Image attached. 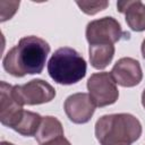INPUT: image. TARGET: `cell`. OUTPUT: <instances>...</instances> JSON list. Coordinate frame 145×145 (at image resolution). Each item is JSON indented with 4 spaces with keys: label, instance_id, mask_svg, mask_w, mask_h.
Wrapping results in <instances>:
<instances>
[{
    "label": "cell",
    "instance_id": "19",
    "mask_svg": "<svg viewBox=\"0 0 145 145\" xmlns=\"http://www.w3.org/2000/svg\"><path fill=\"white\" fill-rule=\"evenodd\" d=\"M0 145H14V144H11V143H9V142H1V144Z\"/></svg>",
    "mask_w": 145,
    "mask_h": 145
},
{
    "label": "cell",
    "instance_id": "16",
    "mask_svg": "<svg viewBox=\"0 0 145 145\" xmlns=\"http://www.w3.org/2000/svg\"><path fill=\"white\" fill-rule=\"evenodd\" d=\"M40 145H71V144L67 138H65L63 136H60V137H58L56 139H52L50 142H46V143L40 144Z\"/></svg>",
    "mask_w": 145,
    "mask_h": 145
},
{
    "label": "cell",
    "instance_id": "2",
    "mask_svg": "<svg viewBox=\"0 0 145 145\" xmlns=\"http://www.w3.org/2000/svg\"><path fill=\"white\" fill-rule=\"evenodd\" d=\"M140 135L142 125L130 113L104 114L95 123V136L100 145H131Z\"/></svg>",
    "mask_w": 145,
    "mask_h": 145
},
{
    "label": "cell",
    "instance_id": "9",
    "mask_svg": "<svg viewBox=\"0 0 145 145\" xmlns=\"http://www.w3.org/2000/svg\"><path fill=\"white\" fill-rule=\"evenodd\" d=\"M12 86L6 82L0 83V121L3 126L14 129L23 117L24 109L11 95Z\"/></svg>",
    "mask_w": 145,
    "mask_h": 145
},
{
    "label": "cell",
    "instance_id": "10",
    "mask_svg": "<svg viewBox=\"0 0 145 145\" xmlns=\"http://www.w3.org/2000/svg\"><path fill=\"white\" fill-rule=\"evenodd\" d=\"M118 11L125 15L127 25L135 32L145 31V5L139 0L117 2Z\"/></svg>",
    "mask_w": 145,
    "mask_h": 145
},
{
    "label": "cell",
    "instance_id": "14",
    "mask_svg": "<svg viewBox=\"0 0 145 145\" xmlns=\"http://www.w3.org/2000/svg\"><path fill=\"white\" fill-rule=\"evenodd\" d=\"M76 5L86 15H95L99 11L104 10L109 6V2L105 0H101V1H76Z\"/></svg>",
    "mask_w": 145,
    "mask_h": 145
},
{
    "label": "cell",
    "instance_id": "15",
    "mask_svg": "<svg viewBox=\"0 0 145 145\" xmlns=\"http://www.w3.org/2000/svg\"><path fill=\"white\" fill-rule=\"evenodd\" d=\"M19 7V1H0V15L1 22H6L10 19Z\"/></svg>",
    "mask_w": 145,
    "mask_h": 145
},
{
    "label": "cell",
    "instance_id": "8",
    "mask_svg": "<svg viewBox=\"0 0 145 145\" xmlns=\"http://www.w3.org/2000/svg\"><path fill=\"white\" fill-rule=\"evenodd\" d=\"M111 76L116 84L122 87H134L143 79V71L140 63L129 57L119 59L111 70Z\"/></svg>",
    "mask_w": 145,
    "mask_h": 145
},
{
    "label": "cell",
    "instance_id": "5",
    "mask_svg": "<svg viewBox=\"0 0 145 145\" xmlns=\"http://www.w3.org/2000/svg\"><path fill=\"white\" fill-rule=\"evenodd\" d=\"M87 89L94 104L100 108L116 103L119 97V91L111 72L102 71L91 75L87 80Z\"/></svg>",
    "mask_w": 145,
    "mask_h": 145
},
{
    "label": "cell",
    "instance_id": "12",
    "mask_svg": "<svg viewBox=\"0 0 145 145\" xmlns=\"http://www.w3.org/2000/svg\"><path fill=\"white\" fill-rule=\"evenodd\" d=\"M114 45L113 44H97L89 45L88 54L89 61L93 68L101 70L104 69L113 59L114 56Z\"/></svg>",
    "mask_w": 145,
    "mask_h": 145
},
{
    "label": "cell",
    "instance_id": "1",
    "mask_svg": "<svg viewBox=\"0 0 145 145\" xmlns=\"http://www.w3.org/2000/svg\"><path fill=\"white\" fill-rule=\"evenodd\" d=\"M49 53L50 45L45 40L34 35L24 36L17 45L7 52L2 66L7 72L15 77L41 74Z\"/></svg>",
    "mask_w": 145,
    "mask_h": 145
},
{
    "label": "cell",
    "instance_id": "4",
    "mask_svg": "<svg viewBox=\"0 0 145 145\" xmlns=\"http://www.w3.org/2000/svg\"><path fill=\"white\" fill-rule=\"evenodd\" d=\"M11 95L20 105H36L52 101L56 89L43 79H32L24 85H14Z\"/></svg>",
    "mask_w": 145,
    "mask_h": 145
},
{
    "label": "cell",
    "instance_id": "6",
    "mask_svg": "<svg viewBox=\"0 0 145 145\" xmlns=\"http://www.w3.org/2000/svg\"><path fill=\"white\" fill-rule=\"evenodd\" d=\"M123 34L119 22L113 17H103L89 22L85 33L89 45L114 44L123 36Z\"/></svg>",
    "mask_w": 145,
    "mask_h": 145
},
{
    "label": "cell",
    "instance_id": "7",
    "mask_svg": "<svg viewBox=\"0 0 145 145\" xmlns=\"http://www.w3.org/2000/svg\"><path fill=\"white\" fill-rule=\"evenodd\" d=\"M96 105L87 93H75L69 95L63 104L65 112L74 123H86L94 114Z\"/></svg>",
    "mask_w": 145,
    "mask_h": 145
},
{
    "label": "cell",
    "instance_id": "13",
    "mask_svg": "<svg viewBox=\"0 0 145 145\" xmlns=\"http://www.w3.org/2000/svg\"><path fill=\"white\" fill-rule=\"evenodd\" d=\"M41 121H42V117L39 113L25 110L23 113V117L20 118L19 122L14 128V130L23 136H27V137L35 136L41 125Z\"/></svg>",
    "mask_w": 145,
    "mask_h": 145
},
{
    "label": "cell",
    "instance_id": "17",
    "mask_svg": "<svg viewBox=\"0 0 145 145\" xmlns=\"http://www.w3.org/2000/svg\"><path fill=\"white\" fill-rule=\"evenodd\" d=\"M140 50H142V56H143V58L145 59V39H144L143 42H142V48H140Z\"/></svg>",
    "mask_w": 145,
    "mask_h": 145
},
{
    "label": "cell",
    "instance_id": "11",
    "mask_svg": "<svg viewBox=\"0 0 145 145\" xmlns=\"http://www.w3.org/2000/svg\"><path fill=\"white\" fill-rule=\"evenodd\" d=\"M63 136V128L61 122L52 116L42 117L41 125L35 134V139L39 144H44L52 139Z\"/></svg>",
    "mask_w": 145,
    "mask_h": 145
},
{
    "label": "cell",
    "instance_id": "3",
    "mask_svg": "<svg viewBox=\"0 0 145 145\" xmlns=\"http://www.w3.org/2000/svg\"><path fill=\"white\" fill-rule=\"evenodd\" d=\"M85 59L72 48L63 46L53 52L48 62V72L58 84L72 85L86 75Z\"/></svg>",
    "mask_w": 145,
    "mask_h": 145
},
{
    "label": "cell",
    "instance_id": "18",
    "mask_svg": "<svg viewBox=\"0 0 145 145\" xmlns=\"http://www.w3.org/2000/svg\"><path fill=\"white\" fill-rule=\"evenodd\" d=\"M142 104H143V106L145 109V88H144V91L142 93Z\"/></svg>",
    "mask_w": 145,
    "mask_h": 145
}]
</instances>
